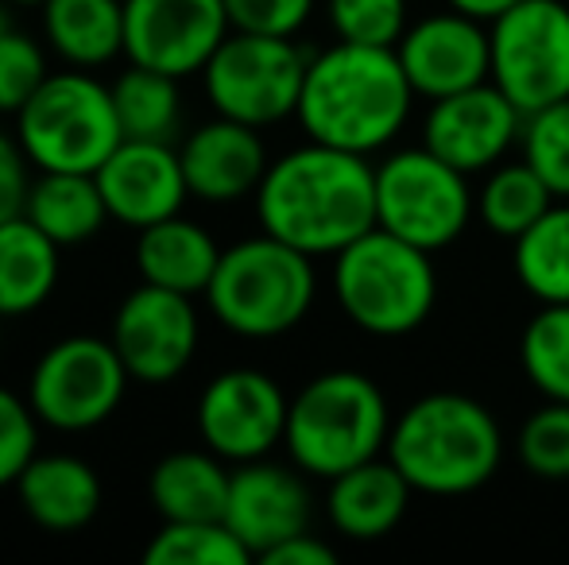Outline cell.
<instances>
[{
    "label": "cell",
    "mask_w": 569,
    "mask_h": 565,
    "mask_svg": "<svg viewBox=\"0 0 569 565\" xmlns=\"http://www.w3.org/2000/svg\"><path fill=\"white\" fill-rule=\"evenodd\" d=\"M256 221L307 256H338L376 229V163L318 140L283 151L256 186Z\"/></svg>",
    "instance_id": "obj_1"
},
{
    "label": "cell",
    "mask_w": 569,
    "mask_h": 565,
    "mask_svg": "<svg viewBox=\"0 0 569 565\" xmlns=\"http://www.w3.org/2000/svg\"><path fill=\"white\" fill-rule=\"evenodd\" d=\"M415 90L396 47L333 43L315 54L302 82L295 121L307 140L357 155L383 151L411 121Z\"/></svg>",
    "instance_id": "obj_2"
},
{
    "label": "cell",
    "mask_w": 569,
    "mask_h": 565,
    "mask_svg": "<svg viewBox=\"0 0 569 565\" xmlns=\"http://www.w3.org/2000/svg\"><path fill=\"white\" fill-rule=\"evenodd\" d=\"M388 453L415 492L469 496L485 488L503 461V430L480 400L430 392L391 423Z\"/></svg>",
    "instance_id": "obj_3"
},
{
    "label": "cell",
    "mask_w": 569,
    "mask_h": 565,
    "mask_svg": "<svg viewBox=\"0 0 569 565\" xmlns=\"http://www.w3.org/2000/svg\"><path fill=\"white\" fill-rule=\"evenodd\" d=\"M388 395L372 376L333 369L307 380L287 407V457L307 476L333 481L365 461L380 457L391 437Z\"/></svg>",
    "instance_id": "obj_4"
},
{
    "label": "cell",
    "mask_w": 569,
    "mask_h": 565,
    "mask_svg": "<svg viewBox=\"0 0 569 565\" xmlns=\"http://www.w3.org/2000/svg\"><path fill=\"white\" fill-rule=\"evenodd\" d=\"M318 294L315 256L263 233L221 249L206 302L218 325L248 341L291 333L310 314Z\"/></svg>",
    "instance_id": "obj_5"
},
{
    "label": "cell",
    "mask_w": 569,
    "mask_h": 565,
    "mask_svg": "<svg viewBox=\"0 0 569 565\" xmlns=\"http://www.w3.org/2000/svg\"><path fill=\"white\" fill-rule=\"evenodd\" d=\"M333 299L357 330L372 337H407L438 306L435 252L368 229L333 256Z\"/></svg>",
    "instance_id": "obj_6"
},
{
    "label": "cell",
    "mask_w": 569,
    "mask_h": 565,
    "mask_svg": "<svg viewBox=\"0 0 569 565\" xmlns=\"http://www.w3.org/2000/svg\"><path fill=\"white\" fill-rule=\"evenodd\" d=\"M16 140L36 171H98L124 140L113 90L90 70H54L16 113Z\"/></svg>",
    "instance_id": "obj_7"
},
{
    "label": "cell",
    "mask_w": 569,
    "mask_h": 565,
    "mask_svg": "<svg viewBox=\"0 0 569 565\" xmlns=\"http://www.w3.org/2000/svg\"><path fill=\"white\" fill-rule=\"evenodd\" d=\"M477 213L469 174L438 159L427 143L391 151L376 163V225L427 252L450 249Z\"/></svg>",
    "instance_id": "obj_8"
},
{
    "label": "cell",
    "mask_w": 569,
    "mask_h": 565,
    "mask_svg": "<svg viewBox=\"0 0 569 565\" xmlns=\"http://www.w3.org/2000/svg\"><path fill=\"white\" fill-rule=\"evenodd\" d=\"M307 67L310 59L295 39L229 31L202 70L206 98L218 117L271 129L299 109Z\"/></svg>",
    "instance_id": "obj_9"
},
{
    "label": "cell",
    "mask_w": 569,
    "mask_h": 565,
    "mask_svg": "<svg viewBox=\"0 0 569 565\" xmlns=\"http://www.w3.org/2000/svg\"><path fill=\"white\" fill-rule=\"evenodd\" d=\"M132 384L117 345L109 337H62L43 349L28 380V403L36 418L62 434L109 423Z\"/></svg>",
    "instance_id": "obj_10"
},
{
    "label": "cell",
    "mask_w": 569,
    "mask_h": 565,
    "mask_svg": "<svg viewBox=\"0 0 569 565\" xmlns=\"http://www.w3.org/2000/svg\"><path fill=\"white\" fill-rule=\"evenodd\" d=\"M492 82L523 117L569 98V8L562 0H523L488 23Z\"/></svg>",
    "instance_id": "obj_11"
},
{
    "label": "cell",
    "mask_w": 569,
    "mask_h": 565,
    "mask_svg": "<svg viewBox=\"0 0 569 565\" xmlns=\"http://www.w3.org/2000/svg\"><path fill=\"white\" fill-rule=\"evenodd\" d=\"M198 310L190 294L143 283L120 299L109 341L117 345L128 376L136 384L163 387L190 369L198 353Z\"/></svg>",
    "instance_id": "obj_12"
},
{
    "label": "cell",
    "mask_w": 569,
    "mask_h": 565,
    "mask_svg": "<svg viewBox=\"0 0 569 565\" xmlns=\"http://www.w3.org/2000/svg\"><path fill=\"white\" fill-rule=\"evenodd\" d=\"M287 407L291 400L283 387L260 369H226L202 387L194 407L198 437L221 461L268 457L287 434Z\"/></svg>",
    "instance_id": "obj_13"
},
{
    "label": "cell",
    "mask_w": 569,
    "mask_h": 565,
    "mask_svg": "<svg viewBox=\"0 0 569 565\" xmlns=\"http://www.w3.org/2000/svg\"><path fill=\"white\" fill-rule=\"evenodd\" d=\"M229 31L226 0H124V59L171 78L202 74Z\"/></svg>",
    "instance_id": "obj_14"
},
{
    "label": "cell",
    "mask_w": 569,
    "mask_h": 565,
    "mask_svg": "<svg viewBox=\"0 0 569 565\" xmlns=\"http://www.w3.org/2000/svg\"><path fill=\"white\" fill-rule=\"evenodd\" d=\"M519 137H523V113L492 78L430 101V113L422 121V143L465 174L492 171Z\"/></svg>",
    "instance_id": "obj_15"
},
{
    "label": "cell",
    "mask_w": 569,
    "mask_h": 565,
    "mask_svg": "<svg viewBox=\"0 0 569 565\" xmlns=\"http://www.w3.org/2000/svg\"><path fill=\"white\" fill-rule=\"evenodd\" d=\"M396 54L415 98L427 101L450 98V93H461L492 78L488 28L457 8L415 20L396 43Z\"/></svg>",
    "instance_id": "obj_16"
},
{
    "label": "cell",
    "mask_w": 569,
    "mask_h": 565,
    "mask_svg": "<svg viewBox=\"0 0 569 565\" xmlns=\"http://www.w3.org/2000/svg\"><path fill=\"white\" fill-rule=\"evenodd\" d=\"M310 488L299 465L279 461H244L229 476L226 527L248 546L252 558H263L271 546L310 531Z\"/></svg>",
    "instance_id": "obj_17"
},
{
    "label": "cell",
    "mask_w": 569,
    "mask_h": 565,
    "mask_svg": "<svg viewBox=\"0 0 569 565\" xmlns=\"http://www.w3.org/2000/svg\"><path fill=\"white\" fill-rule=\"evenodd\" d=\"M93 174L106 194L109 218L136 233L182 213L190 198L179 151L163 140H120Z\"/></svg>",
    "instance_id": "obj_18"
},
{
    "label": "cell",
    "mask_w": 569,
    "mask_h": 565,
    "mask_svg": "<svg viewBox=\"0 0 569 565\" xmlns=\"http://www.w3.org/2000/svg\"><path fill=\"white\" fill-rule=\"evenodd\" d=\"M179 159H182L190 198L210 205L256 198V186L263 182L271 163L260 129L229 121V117H213V121L198 124L182 140Z\"/></svg>",
    "instance_id": "obj_19"
},
{
    "label": "cell",
    "mask_w": 569,
    "mask_h": 565,
    "mask_svg": "<svg viewBox=\"0 0 569 565\" xmlns=\"http://www.w3.org/2000/svg\"><path fill=\"white\" fill-rule=\"evenodd\" d=\"M411 496V481L399 473L388 453H380V457L333 476L330 492H326V515H330V527L349 543H380L403 523Z\"/></svg>",
    "instance_id": "obj_20"
},
{
    "label": "cell",
    "mask_w": 569,
    "mask_h": 565,
    "mask_svg": "<svg viewBox=\"0 0 569 565\" xmlns=\"http://www.w3.org/2000/svg\"><path fill=\"white\" fill-rule=\"evenodd\" d=\"M16 496L31 523L54 535H70L98 519L101 512V476L90 461L74 453H36L20 476Z\"/></svg>",
    "instance_id": "obj_21"
},
{
    "label": "cell",
    "mask_w": 569,
    "mask_h": 565,
    "mask_svg": "<svg viewBox=\"0 0 569 565\" xmlns=\"http://www.w3.org/2000/svg\"><path fill=\"white\" fill-rule=\"evenodd\" d=\"M218 260L221 249L210 236V229L182 218V213L136 233V272H140V280L190 294V299L206 294L213 272H218Z\"/></svg>",
    "instance_id": "obj_22"
},
{
    "label": "cell",
    "mask_w": 569,
    "mask_h": 565,
    "mask_svg": "<svg viewBox=\"0 0 569 565\" xmlns=\"http://www.w3.org/2000/svg\"><path fill=\"white\" fill-rule=\"evenodd\" d=\"M229 468L213 450H174L151 468L148 496L163 523L221 519L229 500Z\"/></svg>",
    "instance_id": "obj_23"
},
{
    "label": "cell",
    "mask_w": 569,
    "mask_h": 565,
    "mask_svg": "<svg viewBox=\"0 0 569 565\" xmlns=\"http://www.w3.org/2000/svg\"><path fill=\"white\" fill-rule=\"evenodd\" d=\"M39 20L67 67L98 70L124 54V0H43Z\"/></svg>",
    "instance_id": "obj_24"
},
{
    "label": "cell",
    "mask_w": 569,
    "mask_h": 565,
    "mask_svg": "<svg viewBox=\"0 0 569 565\" xmlns=\"http://www.w3.org/2000/svg\"><path fill=\"white\" fill-rule=\"evenodd\" d=\"M23 218L43 229L59 249L93 241L106 221H113L98 174L90 171H39V179H31Z\"/></svg>",
    "instance_id": "obj_25"
},
{
    "label": "cell",
    "mask_w": 569,
    "mask_h": 565,
    "mask_svg": "<svg viewBox=\"0 0 569 565\" xmlns=\"http://www.w3.org/2000/svg\"><path fill=\"white\" fill-rule=\"evenodd\" d=\"M59 252V244L23 213L0 225V317L36 314L51 299L62 272Z\"/></svg>",
    "instance_id": "obj_26"
},
{
    "label": "cell",
    "mask_w": 569,
    "mask_h": 565,
    "mask_svg": "<svg viewBox=\"0 0 569 565\" xmlns=\"http://www.w3.org/2000/svg\"><path fill=\"white\" fill-rule=\"evenodd\" d=\"M511 268L539 306L569 302V202H555L523 236H516Z\"/></svg>",
    "instance_id": "obj_27"
},
{
    "label": "cell",
    "mask_w": 569,
    "mask_h": 565,
    "mask_svg": "<svg viewBox=\"0 0 569 565\" xmlns=\"http://www.w3.org/2000/svg\"><path fill=\"white\" fill-rule=\"evenodd\" d=\"M179 82L182 78H171L163 70L128 62L124 74L109 85L124 140H163V143L174 140V132L182 124Z\"/></svg>",
    "instance_id": "obj_28"
},
{
    "label": "cell",
    "mask_w": 569,
    "mask_h": 565,
    "mask_svg": "<svg viewBox=\"0 0 569 565\" xmlns=\"http://www.w3.org/2000/svg\"><path fill=\"white\" fill-rule=\"evenodd\" d=\"M555 202L558 198L550 194V186L535 174V167L527 159H519V163H496L488 171L485 186L477 190V218L492 236L516 241Z\"/></svg>",
    "instance_id": "obj_29"
},
{
    "label": "cell",
    "mask_w": 569,
    "mask_h": 565,
    "mask_svg": "<svg viewBox=\"0 0 569 565\" xmlns=\"http://www.w3.org/2000/svg\"><path fill=\"white\" fill-rule=\"evenodd\" d=\"M523 376L542 400L569 403V302L542 306L519 337Z\"/></svg>",
    "instance_id": "obj_30"
},
{
    "label": "cell",
    "mask_w": 569,
    "mask_h": 565,
    "mask_svg": "<svg viewBox=\"0 0 569 565\" xmlns=\"http://www.w3.org/2000/svg\"><path fill=\"white\" fill-rule=\"evenodd\" d=\"M148 565H244L248 546L226 527V519L163 523L143 546Z\"/></svg>",
    "instance_id": "obj_31"
},
{
    "label": "cell",
    "mask_w": 569,
    "mask_h": 565,
    "mask_svg": "<svg viewBox=\"0 0 569 565\" xmlns=\"http://www.w3.org/2000/svg\"><path fill=\"white\" fill-rule=\"evenodd\" d=\"M516 457L539 481H569V403L547 400L523 418L516 434Z\"/></svg>",
    "instance_id": "obj_32"
},
{
    "label": "cell",
    "mask_w": 569,
    "mask_h": 565,
    "mask_svg": "<svg viewBox=\"0 0 569 565\" xmlns=\"http://www.w3.org/2000/svg\"><path fill=\"white\" fill-rule=\"evenodd\" d=\"M519 143H523V159L547 182L550 194L558 202H569V98L523 117Z\"/></svg>",
    "instance_id": "obj_33"
},
{
    "label": "cell",
    "mask_w": 569,
    "mask_h": 565,
    "mask_svg": "<svg viewBox=\"0 0 569 565\" xmlns=\"http://www.w3.org/2000/svg\"><path fill=\"white\" fill-rule=\"evenodd\" d=\"M326 16L341 43L396 47L411 28L407 0H326Z\"/></svg>",
    "instance_id": "obj_34"
},
{
    "label": "cell",
    "mask_w": 569,
    "mask_h": 565,
    "mask_svg": "<svg viewBox=\"0 0 569 565\" xmlns=\"http://www.w3.org/2000/svg\"><path fill=\"white\" fill-rule=\"evenodd\" d=\"M47 51L23 31L8 28L0 36V113H20L31 93L47 82Z\"/></svg>",
    "instance_id": "obj_35"
},
{
    "label": "cell",
    "mask_w": 569,
    "mask_h": 565,
    "mask_svg": "<svg viewBox=\"0 0 569 565\" xmlns=\"http://www.w3.org/2000/svg\"><path fill=\"white\" fill-rule=\"evenodd\" d=\"M39 453V418L28 400L0 384V488L16 484V476L28 468Z\"/></svg>",
    "instance_id": "obj_36"
},
{
    "label": "cell",
    "mask_w": 569,
    "mask_h": 565,
    "mask_svg": "<svg viewBox=\"0 0 569 565\" xmlns=\"http://www.w3.org/2000/svg\"><path fill=\"white\" fill-rule=\"evenodd\" d=\"M232 31L295 39L315 16V0H226Z\"/></svg>",
    "instance_id": "obj_37"
},
{
    "label": "cell",
    "mask_w": 569,
    "mask_h": 565,
    "mask_svg": "<svg viewBox=\"0 0 569 565\" xmlns=\"http://www.w3.org/2000/svg\"><path fill=\"white\" fill-rule=\"evenodd\" d=\"M31 190V159L23 155L20 140L0 132V225L20 218Z\"/></svg>",
    "instance_id": "obj_38"
},
{
    "label": "cell",
    "mask_w": 569,
    "mask_h": 565,
    "mask_svg": "<svg viewBox=\"0 0 569 565\" xmlns=\"http://www.w3.org/2000/svg\"><path fill=\"white\" fill-rule=\"evenodd\" d=\"M260 562H268V565H333L338 562V551H333L330 543H322L318 535H310V531H302V535L271 546Z\"/></svg>",
    "instance_id": "obj_39"
},
{
    "label": "cell",
    "mask_w": 569,
    "mask_h": 565,
    "mask_svg": "<svg viewBox=\"0 0 569 565\" xmlns=\"http://www.w3.org/2000/svg\"><path fill=\"white\" fill-rule=\"evenodd\" d=\"M446 4L472 16V20H480V23H492V20H500L503 12H511L516 4H523V0H446Z\"/></svg>",
    "instance_id": "obj_40"
},
{
    "label": "cell",
    "mask_w": 569,
    "mask_h": 565,
    "mask_svg": "<svg viewBox=\"0 0 569 565\" xmlns=\"http://www.w3.org/2000/svg\"><path fill=\"white\" fill-rule=\"evenodd\" d=\"M8 28H12V16H8V4L0 0V36H4Z\"/></svg>",
    "instance_id": "obj_41"
},
{
    "label": "cell",
    "mask_w": 569,
    "mask_h": 565,
    "mask_svg": "<svg viewBox=\"0 0 569 565\" xmlns=\"http://www.w3.org/2000/svg\"><path fill=\"white\" fill-rule=\"evenodd\" d=\"M4 4H36V8H39L43 0H4Z\"/></svg>",
    "instance_id": "obj_42"
}]
</instances>
